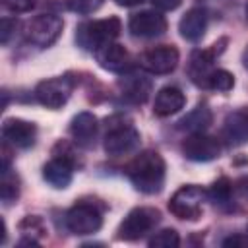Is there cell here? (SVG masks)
<instances>
[{
  "instance_id": "cell-13",
  "label": "cell",
  "mask_w": 248,
  "mask_h": 248,
  "mask_svg": "<svg viewBox=\"0 0 248 248\" xmlns=\"http://www.w3.org/2000/svg\"><path fill=\"white\" fill-rule=\"evenodd\" d=\"M219 50H223V48H219ZM219 50H217V45H213V48H209V50H196L190 56L188 76H190V79L198 87H207L209 78L213 74V60H215V54H219Z\"/></svg>"
},
{
  "instance_id": "cell-9",
  "label": "cell",
  "mask_w": 248,
  "mask_h": 248,
  "mask_svg": "<svg viewBox=\"0 0 248 248\" xmlns=\"http://www.w3.org/2000/svg\"><path fill=\"white\" fill-rule=\"evenodd\" d=\"M178 58H180L178 50L172 45H159V46H153V48L141 52L140 66L143 70H147L149 74L163 76V74H170L176 68Z\"/></svg>"
},
{
  "instance_id": "cell-25",
  "label": "cell",
  "mask_w": 248,
  "mask_h": 248,
  "mask_svg": "<svg viewBox=\"0 0 248 248\" xmlns=\"http://www.w3.org/2000/svg\"><path fill=\"white\" fill-rule=\"evenodd\" d=\"M232 85H234V78L227 70H213V74L209 78V83H207L209 89H215V91H221V93L231 91Z\"/></svg>"
},
{
  "instance_id": "cell-10",
  "label": "cell",
  "mask_w": 248,
  "mask_h": 248,
  "mask_svg": "<svg viewBox=\"0 0 248 248\" xmlns=\"http://www.w3.org/2000/svg\"><path fill=\"white\" fill-rule=\"evenodd\" d=\"M182 153L190 161L205 163V161H213L221 155V143L213 136H205L203 132H196L184 140Z\"/></svg>"
},
{
  "instance_id": "cell-33",
  "label": "cell",
  "mask_w": 248,
  "mask_h": 248,
  "mask_svg": "<svg viewBox=\"0 0 248 248\" xmlns=\"http://www.w3.org/2000/svg\"><path fill=\"white\" fill-rule=\"evenodd\" d=\"M242 64H244V68L248 70V46H246L244 52H242Z\"/></svg>"
},
{
  "instance_id": "cell-17",
  "label": "cell",
  "mask_w": 248,
  "mask_h": 248,
  "mask_svg": "<svg viewBox=\"0 0 248 248\" xmlns=\"http://www.w3.org/2000/svg\"><path fill=\"white\" fill-rule=\"evenodd\" d=\"M205 27H207V12L202 10V8H192V10H188V12L182 16L180 23H178L180 35H182L186 41H192V43H196V41H200V39L203 37Z\"/></svg>"
},
{
  "instance_id": "cell-32",
  "label": "cell",
  "mask_w": 248,
  "mask_h": 248,
  "mask_svg": "<svg viewBox=\"0 0 248 248\" xmlns=\"http://www.w3.org/2000/svg\"><path fill=\"white\" fill-rule=\"evenodd\" d=\"M118 6H124V8H130V6H136V4H140V2H143V0H114Z\"/></svg>"
},
{
  "instance_id": "cell-5",
  "label": "cell",
  "mask_w": 248,
  "mask_h": 248,
  "mask_svg": "<svg viewBox=\"0 0 248 248\" xmlns=\"http://www.w3.org/2000/svg\"><path fill=\"white\" fill-rule=\"evenodd\" d=\"M159 221H161V213L155 207H136L118 225L116 236L120 240H140L147 232H151Z\"/></svg>"
},
{
  "instance_id": "cell-11",
  "label": "cell",
  "mask_w": 248,
  "mask_h": 248,
  "mask_svg": "<svg viewBox=\"0 0 248 248\" xmlns=\"http://www.w3.org/2000/svg\"><path fill=\"white\" fill-rule=\"evenodd\" d=\"M128 29L134 37L140 39H153L167 31V19L155 10H143L130 17Z\"/></svg>"
},
{
  "instance_id": "cell-3",
  "label": "cell",
  "mask_w": 248,
  "mask_h": 248,
  "mask_svg": "<svg viewBox=\"0 0 248 248\" xmlns=\"http://www.w3.org/2000/svg\"><path fill=\"white\" fill-rule=\"evenodd\" d=\"M122 31V23L118 17H107V19H95L81 23L76 31V41L85 50H97L105 43L114 41Z\"/></svg>"
},
{
  "instance_id": "cell-20",
  "label": "cell",
  "mask_w": 248,
  "mask_h": 248,
  "mask_svg": "<svg viewBox=\"0 0 248 248\" xmlns=\"http://www.w3.org/2000/svg\"><path fill=\"white\" fill-rule=\"evenodd\" d=\"M223 136L231 143H246L248 141V108L234 110L225 118Z\"/></svg>"
},
{
  "instance_id": "cell-31",
  "label": "cell",
  "mask_w": 248,
  "mask_h": 248,
  "mask_svg": "<svg viewBox=\"0 0 248 248\" xmlns=\"http://www.w3.org/2000/svg\"><path fill=\"white\" fill-rule=\"evenodd\" d=\"M180 2H182V0H151V4H153L155 8L165 10V12H169V10H176V8L180 6Z\"/></svg>"
},
{
  "instance_id": "cell-34",
  "label": "cell",
  "mask_w": 248,
  "mask_h": 248,
  "mask_svg": "<svg viewBox=\"0 0 248 248\" xmlns=\"http://www.w3.org/2000/svg\"><path fill=\"white\" fill-rule=\"evenodd\" d=\"M244 184H246V186H244V192L248 194V180H244Z\"/></svg>"
},
{
  "instance_id": "cell-16",
  "label": "cell",
  "mask_w": 248,
  "mask_h": 248,
  "mask_svg": "<svg viewBox=\"0 0 248 248\" xmlns=\"http://www.w3.org/2000/svg\"><path fill=\"white\" fill-rule=\"evenodd\" d=\"M118 87H120L122 95H124L130 103H136V105L145 103L147 97H149V93H151V81H149L145 76L134 74V72L124 74V76L120 78V81H118Z\"/></svg>"
},
{
  "instance_id": "cell-12",
  "label": "cell",
  "mask_w": 248,
  "mask_h": 248,
  "mask_svg": "<svg viewBox=\"0 0 248 248\" xmlns=\"http://www.w3.org/2000/svg\"><path fill=\"white\" fill-rule=\"evenodd\" d=\"M2 138L12 147L27 149L35 143L37 128L33 122H27L21 118H6L2 124Z\"/></svg>"
},
{
  "instance_id": "cell-1",
  "label": "cell",
  "mask_w": 248,
  "mask_h": 248,
  "mask_svg": "<svg viewBox=\"0 0 248 248\" xmlns=\"http://www.w3.org/2000/svg\"><path fill=\"white\" fill-rule=\"evenodd\" d=\"M128 178L136 190L143 194H157L165 184V159L157 151H141L128 165Z\"/></svg>"
},
{
  "instance_id": "cell-35",
  "label": "cell",
  "mask_w": 248,
  "mask_h": 248,
  "mask_svg": "<svg viewBox=\"0 0 248 248\" xmlns=\"http://www.w3.org/2000/svg\"><path fill=\"white\" fill-rule=\"evenodd\" d=\"M246 19H248V4H246Z\"/></svg>"
},
{
  "instance_id": "cell-6",
  "label": "cell",
  "mask_w": 248,
  "mask_h": 248,
  "mask_svg": "<svg viewBox=\"0 0 248 248\" xmlns=\"http://www.w3.org/2000/svg\"><path fill=\"white\" fill-rule=\"evenodd\" d=\"M62 27H64V21L58 16H54V14H39L27 23L25 37H27L29 43L45 48V46H50L60 37Z\"/></svg>"
},
{
  "instance_id": "cell-18",
  "label": "cell",
  "mask_w": 248,
  "mask_h": 248,
  "mask_svg": "<svg viewBox=\"0 0 248 248\" xmlns=\"http://www.w3.org/2000/svg\"><path fill=\"white\" fill-rule=\"evenodd\" d=\"M186 103L184 93L174 87V85H167L163 89H159V93L155 95V103H153V112L157 116H170L174 112H178Z\"/></svg>"
},
{
  "instance_id": "cell-24",
  "label": "cell",
  "mask_w": 248,
  "mask_h": 248,
  "mask_svg": "<svg viewBox=\"0 0 248 248\" xmlns=\"http://www.w3.org/2000/svg\"><path fill=\"white\" fill-rule=\"evenodd\" d=\"M178 244H180V238L174 229H163L149 238L151 248H176Z\"/></svg>"
},
{
  "instance_id": "cell-26",
  "label": "cell",
  "mask_w": 248,
  "mask_h": 248,
  "mask_svg": "<svg viewBox=\"0 0 248 248\" xmlns=\"http://www.w3.org/2000/svg\"><path fill=\"white\" fill-rule=\"evenodd\" d=\"M19 196V186H17V180L16 178H10V172H8V165H4V170H2V202L6 205H10L12 202H16Z\"/></svg>"
},
{
  "instance_id": "cell-8",
  "label": "cell",
  "mask_w": 248,
  "mask_h": 248,
  "mask_svg": "<svg viewBox=\"0 0 248 248\" xmlns=\"http://www.w3.org/2000/svg\"><path fill=\"white\" fill-rule=\"evenodd\" d=\"M72 81L68 78H50V79H43L37 87H35V97L37 101L46 107V108H60L68 103L70 93H72Z\"/></svg>"
},
{
  "instance_id": "cell-29",
  "label": "cell",
  "mask_w": 248,
  "mask_h": 248,
  "mask_svg": "<svg viewBox=\"0 0 248 248\" xmlns=\"http://www.w3.org/2000/svg\"><path fill=\"white\" fill-rule=\"evenodd\" d=\"M225 248H248V234H232L223 240Z\"/></svg>"
},
{
  "instance_id": "cell-15",
  "label": "cell",
  "mask_w": 248,
  "mask_h": 248,
  "mask_svg": "<svg viewBox=\"0 0 248 248\" xmlns=\"http://www.w3.org/2000/svg\"><path fill=\"white\" fill-rule=\"evenodd\" d=\"M97 130H99V124H97V116L91 114V112H79L72 118L70 122V134L74 138V141L79 145V147H85L89 149L95 140H97Z\"/></svg>"
},
{
  "instance_id": "cell-22",
  "label": "cell",
  "mask_w": 248,
  "mask_h": 248,
  "mask_svg": "<svg viewBox=\"0 0 248 248\" xmlns=\"http://www.w3.org/2000/svg\"><path fill=\"white\" fill-rule=\"evenodd\" d=\"M231 196H232V184L229 178H219L217 182L211 184L209 192H207V198L215 203V205H225L231 202Z\"/></svg>"
},
{
  "instance_id": "cell-27",
  "label": "cell",
  "mask_w": 248,
  "mask_h": 248,
  "mask_svg": "<svg viewBox=\"0 0 248 248\" xmlns=\"http://www.w3.org/2000/svg\"><path fill=\"white\" fill-rule=\"evenodd\" d=\"M105 0H68V10L78 16H89L103 6Z\"/></svg>"
},
{
  "instance_id": "cell-30",
  "label": "cell",
  "mask_w": 248,
  "mask_h": 248,
  "mask_svg": "<svg viewBox=\"0 0 248 248\" xmlns=\"http://www.w3.org/2000/svg\"><path fill=\"white\" fill-rule=\"evenodd\" d=\"M16 27H17V21L16 19H10V17H4L2 19V45L8 43L10 35L16 31Z\"/></svg>"
},
{
  "instance_id": "cell-19",
  "label": "cell",
  "mask_w": 248,
  "mask_h": 248,
  "mask_svg": "<svg viewBox=\"0 0 248 248\" xmlns=\"http://www.w3.org/2000/svg\"><path fill=\"white\" fill-rule=\"evenodd\" d=\"M74 167H76V165H72L70 161L60 159V157H54V159H50V161L43 167V178H45L52 188H68L70 182H72Z\"/></svg>"
},
{
  "instance_id": "cell-23",
  "label": "cell",
  "mask_w": 248,
  "mask_h": 248,
  "mask_svg": "<svg viewBox=\"0 0 248 248\" xmlns=\"http://www.w3.org/2000/svg\"><path fill=\"white\" fill-rule=\"evenodd\" d=\"M19 231H21L23 236L29 238V240H37V238H43V236L46 234V227H45L43 219L37 217V215H27V217L19 223Z\"/></svg>"
},
{
  "instance_id": "cell-2",
  "label": "cell",
  "mask_w": 248,
  "mask_h": 248,
  "mask_svg": "<svg viewBox=\"0 0 248 248\" xmlns=\"http://www.w3.org/2000/svg\"><path fill=\"white\" fill-rule=\"evenodd\" d=\"M107 134L103 147L107 155L110 157H122L130 155L140 147V132L132 126V122L122 118H110L107 120Z\"/></svg>"
},
{
  "instance_id": "cell-14",
  "label": "cell",
  "mask_w": 248,
  "mask_h": 248,
  "mask_svg": "<svg viewBox=\"0 0 248 248\" xmlns=\"http://www.w3.org/2000/svg\"><path fill=\"white\" fill-rule=\"evenodd\" d=\"M95 58H97L101 68H105L108 72H116V74L126 72L130 68V60H132L128 50L122 45L114 43V41L105 43L103 46H99L95 50Z\"/></svg>"
},
{
  "instance_id": "cell-21",
  "label": "cell",
  "mask_w": 248,
  "mask_h": 248,
  "mask_svg": "<svg viewBox=\"0 0 248 248\" xmlns=\"http://www.w3.org/2000/svg\"><path fill=\"white\" fill-rule=\"evenodd\" d=\"M211 122H213L211 110H209L205 105H200V107H196L192 112H188V114L178 122V128H180V130H186V132H190V134H196V132H203L205 128H209Z\"/></svg>"
},
{
  "instance_id": "cell-4",
  "label": "cell",
  "mask_w": 248,
  "mask_h": 248,
  "mask_svg": "<svg viewBox=\"0 0 248 248\" xmlns=\"http://www.w3.org/2000/svg\"><path fill=\"white\" fill-rule=\"evenodd\" d=\"M207 192L196 184H188L178 188L170 200H169V211L184 221H196L202 215V207H203V200H205Z\"/></svg>"
},
{
  "instance_id": "cell-7",
  "label": "cell",
  "mask_w": 248,
  "mask_h": 248,
  "mask_svg": "<svg viewBox=\"0 0 248 248\" xmlns=\"http://www.w3.org/2000/svg\"><path fill=\"white\" fill-rule=\"evenodd\" d=\"M103 217L93 203L79 202L66 213V227L74 234H93L101 229Z\"/></svg>"
},
{
  "instance_id": "cell-28",
  "label": "cell",
  "mask_w": 248,
  "mask_h": 248,
  "mask_svg": "<svg viewBox=\"0 0 248 248\" xmlns=\"http://www.w3.org/2000/svg\"><path fill=\"white\" fill-rule=\"evenodd\" d=\"M4 8L14 12V14H23V12H31L37 6V0H2Z\"/></svg>"
}]
</instances>
